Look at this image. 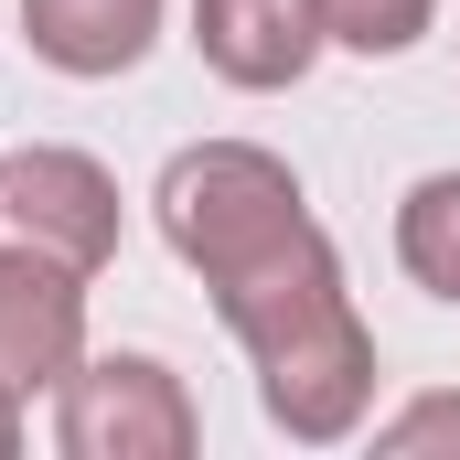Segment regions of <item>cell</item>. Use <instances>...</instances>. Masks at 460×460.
I'll list each match as a JSON object with an SVG mask.
<instances>
[{
  "mask_svg": "<svg viewBox=\"0 0 460 460\" xmlns=\"http://www.w3.org/2000/svg\"><path fill=\"white\" fill-rule=\"evenodd\" d=\"M204 300L235 332V353L257 364V407H268L279 439H300V450L364 439V418H375V332L353 311L343 246L322 235V215H300L268 246H246L235 268H215Z\"/></svg>",
  "mask_w": 460,
  "mask_h": 460,
  "instance_id": "cell-1",
  "label": "cell"
},
{
  "mask_svg": "<svg viewBox=\"0 0 460 460\" xmlns=\"http://www.w3.org/2000/svg\"><path fill=\"white\" fill-rule=\"evenodd\" d=\"M300 215H311V193H300V172H289L268 139H193V150H172L161 182H150V226H161V246H172L193 279L235 268L246 246H268L279 226H300Z\"/></svg>",
  "mask_w": 460,
  "mask_h": 460,
  "instance_id": "cell-2",
  "label": "cell"
},
{
  "mask_svg": "<svg viewBox=\"0 0 460 460\" xmlns=\"http://www.w3.org/2000/svg\"><path fill=\"white\" fill-rule=\"evenodd\" d=\"M54 450L65 460H193L204 407L161 353H86L54 385Z\"/></svg>",
  "mask_w": 460,
  "mask_h": 460,
  "instance_id": "cell-3",
  "label": "cell"
},
{
  "mask_svg": "<svg viewBox=\"0 0 460 460\" xmlns=\"http://www.w3.org/2000/svg\"><path fill=\"white\" fill-rule=\"evenodd\" d=\"M118 226H128V204H118V172L97 150H65V139L0 150V235H22V246L97 279L118 257Z\"/></svg>",
  "mask_w": 460,
  "mask_h": 460,
  "instance_id": "cell-4",
  "label": "cell"
},
{
  "mask_svg": "<svg viewBox=\"0 0 460 460\" xmlns=\"http://www.w3.org/2000/svg\"><path fill=\"white\" fill-rule=\"evenodd\" d=\"M86 364V268L0 235V385L32 407Z\"/></svg>",
  "mask_w": 460,
  "mask_h": 460,
  "instance_id": "cell-5",
  "label": "cell"
},
{
  "mask_svg": "<svg viewBox=\"0 0 460 460\" xmlns=\"http://www.w3.org/2000/svg\"><path fill=\"white\" fill-rule=\"evenodd\" d=\"M193 54L235 97H279L332 54V32H322V0H193Z\"/></svg>",
  "mask_w": 460,
  "mask_h": 460,
  "instance_id": "cell-6",
  "label": "cell"
},
{
  "mask_svg": "<svg viewBox=\"0 0 460 460\" xmlns=\"http://www.w3.org/2000/svg\"><path fill=\"white\" fill-rule=\"evenodd\" d=\"M172 0H22V43L32 65L75 75V86H108V75H139L150 43H161Z\"/></svg>",
  "mask_w": 460,
  "mask_h": 460,
  "instance_id": "cell-7",
  "label": "cell"
},
{
  "mask_svg": "<svg viewBox=\"0 0 460 460\" xmlns=\"http://www.w3.org/2000/svg\"><path fill=\"white\" fill-rule=\"evenodd\" d=\"M396 268L460 311V172H418L396 193Z\"/></svg>",
  "mask_w": 460,
  "mask_h": 460,
  "instance_id": "cell-8",
  "label": "cell"
},
{
  "mask_svg": "<svg viewBox=\"0 0 460 460\" xmlns=\"http://www.w3.org/2000/svg\"><path fill=\"white\" fill-rule=\"evenodd\" d=\"M322 32L343 54H364V65H396V54H418L439 32V0H322Z\"/></svg>",
  "mask_w": 460,
  "mask_h": 460,
  "instance_id": "cell-9",
  "label": "cell"
},
{
  "mask_svg": "<svg viewBox=\"0 0 460 460\" xmlns=\"http://www.w3.org/2000/svg\"><path fill=\"white\" fill-rule=\"evenodd\" d=\"M364 429H375L385 460H460V396L429 385V396H407L396 418H364Z\"/></svg>",
  "mask_w": 460,
  "mask_h": 460,
  "instance_id": "cell-10",
  "label": "cell"
},
{
  "mask_svg": "<svg viewBox=\"0 0 460 460\" xmlns=\"http://www.w3.org/2000/svg\"><path fill=\"white\" fill-rule=\"evenodd\" d=\"M22 450V396H11V385H0V460Z\"/></svg>",
  "mask_w": 460,
  "mask_h": 460,
  "instance_id": "cell-11",
  "label": "cell"
}]
</instances>
